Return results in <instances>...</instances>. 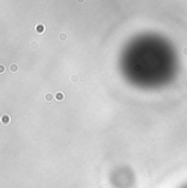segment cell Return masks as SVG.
<instances>
[{
    "mask_svg": "<svg viewBox=\"0 0 187 188\" xmlns=\"http://www.w3.org/2000/svg\"><path fill=\"white\" fill-rule=\"evenodd\" d=\"M119 69L127 82L141 90L168 85L178 72V57L171 42L153 33L135 36L123 48Z\"/></svg>",
    "mask_w": 187,
    "mask_h": 188,
    "instance_id": "obj_1",
    "label": "cell"
},
{
    "mask_svg": "<svg viewBox=\"0 0 187 188\" xmlns=\"http://www.w3.org/2000/svg\"><path fill=\"white\" fill-rule=\"evenodd\" d=\"M183 188H187V185H186V186H185V187H183Z\"/></svg>",
    "mask_w": 187,
    "mask_h": 188,
    "instance_id": "obj_2",
    "label": "cell"
}]
</instances>
